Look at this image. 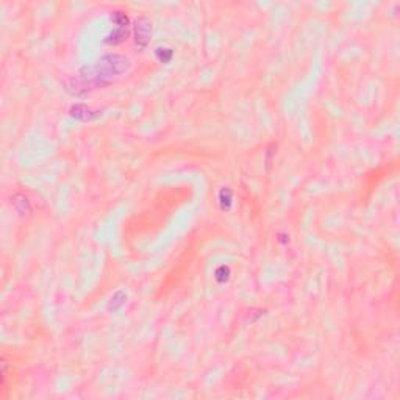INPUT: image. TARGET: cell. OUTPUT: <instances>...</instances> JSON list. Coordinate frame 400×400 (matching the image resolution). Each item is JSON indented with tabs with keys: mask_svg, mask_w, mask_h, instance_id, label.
<instances>
[{
	"mask_svg": "<svg viewBox=\"0 0 400 400\" xmlns=\"http://www.w3.org/2000/svg\"><path fill=\"white\" fill-rule=\"evenodd\" d=\"M133 34H135V44L139 48H145L149 44L150 36H152V22L150 19L145 16H141L135 20V29H133Z\"/></svg>",
	"mask_w": 400,
	"mask_h": 400,
	"instance_id": "cell-3",
	"label": "cell"
},
{
	"mask_svg": "<svg viewBox=\"0 0 400 400\" xmlns=\"http://www.w3.org/2000/svg\"><path fill=\"white\" fill-rule=\"evenodd\" d=\"M217 199H219L221 209H224V211H228L231 205H233V192H231L228 188H222L219 191V197Z\"/></svg>",
	"mask_w": 400,
	"mask_h": 400,
	"instance_id": "cell-6",
	"label": "cell"
},
{
	"mask_svg": "<svg viewBox=\"0 0 400 400\" xmlns=\"http://www.w3.org/2000/svg\"><path fill=\"white\" fill-rule=\"evenodd\" d=\"M71 116L79 119V121H93V119L100 116V111H91L86 105H75L71 108Z\"/></svg>",
	"mask_w": 400,
	"mask_h": 400,
	"instance_id": "cell-4",
	"label": "cell"
},
{
	"mask_svg": "<svg viewBox=\"0 0 400 400\" xmlns=\"http://www.w3.org/2000/svg\"><path fill=\"white\" fill-rule=\"evenodd\" d=\"M111 19H113V22L116 24V29L111 32L107 38H105V43L110 44V46H116V44H121L122 41L127 39L128 29H130V20H128V16L122 11H114L113 15H111Z\"/></svg>",
	"mask_w": 400,
	"mask_h": 400,
	"instance_id": "cell-2",
	"label": "cell"
},
{
	"mask_svg": "<svg viewBox=\"0 0 400 400\" xmlns=\"http://www.w3.org/2000/svg\"><path fill=\"white\" fill-rule=\"evenodd\" d=\"M214 278L217 283H225L230 278V268L228 266H219L214 272Z\"/></svg>",
	"mask_w": 400,
	"mask_h": 400,
	"instance_id": "cell-9",
	"label": "cell"
},
{
	"mask_svg": "<svg viewBox=\"0 0 400 400\" xmlns=\"http://www.w3.org/2000/svg\"><path fill=\"white\" fill-rule=\"evenodd\" d=\"M155 53H157V58L161 61V63H169L171 60H172V57H174V50L172 48H167V47H158L157 50H155Z\"/></svg>",
	"mask_w": 400,
	"mask_h": 400,
	"instance_id": "cell-8",
	"label": "cell"
},
{
	"mask_svg": "<svg viewBox=\"0 0 400 400\" xmlns=\"http://www.w3.org/2000/svg\"><path fill=\"white\" fill-rule=\"evenodd\" d=\"M125 302H127V294L124 291H117L113 297H111V302L108 305V310L110 311H117L121 310V308L125 305Z\"/></svg>",
	"mask_w": 400,
	"mask_h": 400,
	"instance_id": "cell-7",
	"label": "cell"
},
{
	"mask_svg": "<svg viewBox=\"0 0 400 400\" xmlns=\"http://www.w3.org/2000/svg\"><path fill=\"white\" fill-rule=\"evenodd\" d=\"M130 69V60L124 55H105L102 57L97 64L86 66L80 71V75L83 80H88V83H93L96 86L107 85L114 77H119L125 74Z\"/></svg>",
	"mask_w": 400,
	"mask_h": 400,
	"instance_id": "cell-1",
	"label": "cell"
},
{
	"mask_svg": "<svg viewBox=\"0 0 400 400\" xmlns=\"http://www.w3.org/2000/svg\"><path fill=\"white\" fill-rule=\"evenodd\" d=\"M11 202H13V205H15L16 211L20 213V214H25V213H30L32 211L30 200L27 199L24 194H15L11 197Z\"/></svg>",
	"mask_w": 400,
	"mask_h": 400,
	"instance_id": "cell-5",
	"label": "cell"
}]
</instances>
